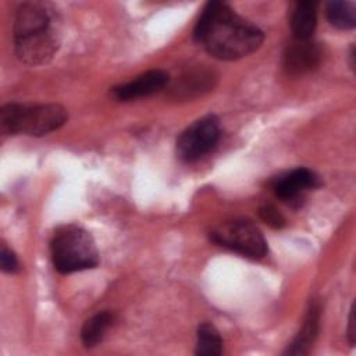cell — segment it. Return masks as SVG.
Masks as SVG:
<instances>
[{
    "label": "cell",
    "mask_w": 356,
    "mask_h": 356,
    "mask_svg": "<svg viewBox=\"0 0 356 356\" xmlns=\"http://www.w3.org/2000/svg\"><path fill=\"white\" fill-rule=\"evenodd\" d=\"M195 353L200 356H217L222 353V338L213 324L202 323L197 327Z\"/></svg>",
    "instance_id": "15"
},
{
    "label": "cell",
    "mask_w": 356,
    "mask_h": 356,
    "mask_svg": "<svg viewBox=\"0 0 356 356\" xmlns=\"http://www.w3.org/2000/svg\"><path fill=\"white\" fill-rule=\"evenodd\" d=\"M220 125L216 115H206L191 124L177 139V156L184 161H196L218 142Z\"/></svg>",
    "instance_id": "6"
},
{
    "label": "cell",
    "mask_w": 356,
    "mask_h": 356,
    "mask_svg": "<svg viewBox=\"0 0 356 356\" xmlns=\"http://www.w3.org/2000/svg\"><path fill=\"white\" fill-rule=\"evenodd\" d=\"M259 216L271 228H277L278 229V228H282L285 225L284 216L273 204H263L259 209Z\"/></svg>",
    "instance_id": "16"
},
{
    "label": "cell",
    "mask_w": 356,
    "mask_h": 356,
    "mask_svg": "<svg viewBox=\"0 0 356 356\" xmlns=\"http://www.w3.org/2000/svg\"><path fill=\"white\" fill-rule=\"evenodd\" d=\"M50 253L54 268L61 274H71L99 264V253L90 234L76 225L58 227L50 241Z\"/></svg>",
    "instance_id": "4"
},
{
    "label": "cell",
    "mask_w": 356,
    "mask_h": 356,
    "mask_svg": "<svg viewBox=\"0 0 356 356\" xmlns=\"http://www.w3.org/2000/svg\"><path fill=\"white\" fill-rule=\"evenodd\" d=\"M0 264L1 270L6 273H15L18 270V260L17 256L11 249L7 248L6 243L1 245V253H0Z\"/></svg>",
    "instance_id": "17"
},
{
    "label": "cell",
    "mask_w": 356,
    "mask_h": 356,
    "mask_svg": "<svg viewBox=\"0 0 356 356\" xmlns=\"http://www.w3.org/2000/svg\"><path fill=\"white\" fill-rule=\"evenodd\" d=\"M114 318H115L114 313L108 310L97 312L90 318H88L81 330L82 343L86 348H93L99 342H102L106 331L113 325Z\"/></svg>",
    "instance_id": "13"
},
{
    "label": "cell",
    "mask_w": 356,
    "mask_h": 356,
    "mask_svg": "<svg viewBox=\"0 0 356 356\" xmlns=\"http://www.w3.org/2000/svg\"><path fill=\"white\" fill-rule=\"evenodd\" d=\"M217 74L203 65H196L181 74L171 85L174 99H193L211 90L216 85Z\"/></svg>",
    "instance_id": "9"
},
{
    "label": "cell",
    "mask_w": 356,
    "mask_h": 356,
    "mask_svg": "<svg viewBox=\"0 0 356 356\" xmlns=\"http://www.w3.org/2000/svg\"><path fill=\"white\" fill-rule=\"evenodd\" d=\"M321 60L323 47L320 46V43L312 39H293L284 53V68L286 74L292 76L305 75L314 71L320 65Z\"/></svg>",
    "instance_id": "8"
},
{
    "label": "cell",
    "mask_w": 356,
    "mask_h": 356,
    "mask_svg": "<svg viewBox=\"0 0 356 356\" xmlns=\"http://www.w3.org/2000/svg\"><path fill=\"white\" fill-rule=\"evenodd\" d=\"M348 338H349V343L353 345L355 343V313H353V307L350 309L349 313V321H348Z\"/></svg>",
    "instance_id": "18"
},
{
    "label": "cell",
    "mask_w": 356,
    "mask_h": 356,
    "mask_svg": "<svg viewBox=\"0 0 356 356\" xmlns=\"http://www.w3.org/2000/svg\"><path fill=\"white\" fill-rule=\"evenodd\" d=\"M67 120V110L56 103H7L0 110V127L6 135L43 136L61 128Z\"/></svg>",
    "instance_id": "3"
},
{
    "label": "cell",
    "mask_w": 356,
    "mask_h": 356,
    "mask_svg": "<svg viewBox=\"0 0 356 356\" xmlns=\"http://www.w3.org/2000/svg\"><path fill=\"white\" fill-rule=\"evenodd\" d=\"M193 39L214 58L232 61L256 51L264 40V33L227 3L210 1L195 25Z\"/></svg>",
    "instance_id": "1"
},
{
    "label": "cell",
    "mask_w": 356,
    "mask_h": 356,
    "mask_svg": "<svg viewBox=\"0 0 356 356\" xmlns=\"http://www.w3.org/2000/svg\"><path fill=\"white\" fill-rule=\"evenodd\" d=\"M210 239L252 259H261L267 253V242L261 231L248 218H234L217 225L210 231Z\"/></svg>",
    "instance_id": "5"
},
{
    "label": "cell",
    "mask_w": 356,
    "mask_h": 356,
    "mask_svg": "<svg viewBox=\"0 0 356 356\" xmlns=\"http://www.w3.org/2000/svg\"><path fill=\"white\" fill-rule=\"evenodd\" d=\"M14 50L26 65H43L57 53L61 42V19L46 1H25L14 18Z\"/></svg>",
    "instance_id": "2"
},
{
    "label": "cell",
    "mask_w": 356,
    "mask_h": 356,
    "mask_svg": "<svg viewBox=\"0 0 356 356\" xmlns=\"http://www.w3.org/2000/svg\"><path fill=\"white\" fill-rule=\"evenodd\" d=\"M320 185V177L314 171L305 167L284 172L271 181L274 195L291 206H299L305 192L318 188Z\"/></svg>",
    "instance_id": "7"
},
{
    "label": "cell",
    "mask_w": 356,
    "mask_h": 356,
    "mask_svg": "<svg viewBox=\"0 0 356 356\" xmlns=\"http://www.w3.org/2000/svg\"><path fill=\"white\" fill-rule=\"evenodd\" d=\"M289 25H291L293 39L296 40L310 39L317 25V3L298 1L291 11Z\"/></svg>",
    "instance_id": "12"
},
{
    "label": "cell",
    "mask_w": 356,
    "mask_h": 356,
    "mask_svg": "<svg viewBox=\"0 0 356 356\" xmlns=\"http://www.w3.org/2000/svg\"><path fill=\"white\" fill-rule=\"evenodd\" d=\"M320 325V306L317 302H310L306 312L302 328L292 341V343L285 350V355H306L313 346Z\"/></svg>",
    "instance_id": "11"
},
{
    "label": "cell",
    "mask_w": 356,
    "mask_h": 356,
    "mask_svg": "<svg viewBox=\"0 0 356 356\" xmlns=\"http://www.w3.org/2000/svg\"><path fill=\"white\" fill-rule=\"evenodd\" d=\"M325 15L332 26L342 31L353 29L356 25V10L349 1L335 0L327 3Z\"/></svg>",
    "instance_id": "14"
},
{
    "label": "cell",
    "mask_w": 356,
    "mask_h": 356,
    "mask_svg": "<svg viewBox=\"0 0 356 356\" xmlns=\"http://www.w3.org/2000/svg\"><path fill=\"white\" fill-rule=\"evenodd\" d=\"M168 74L163 70L146 71L129 82L113 88V95L117 100L127 102L139 97H146L160 92L168 83Z\"/></svg>",
    "instance_id": "10"
}]
</instances>
